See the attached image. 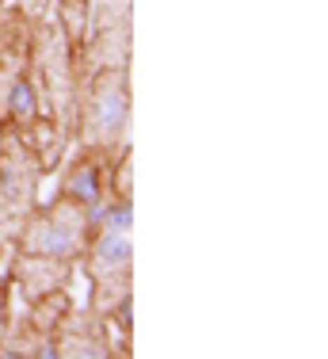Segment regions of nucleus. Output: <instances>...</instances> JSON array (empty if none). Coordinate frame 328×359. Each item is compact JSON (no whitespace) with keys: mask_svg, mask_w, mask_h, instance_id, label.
I'll return each mask as SVG.
<instances>
[{"mask_svg":"<svg viewBox=\"0 0 328 359\" xmlns=\"http://www.w3.org/2000/svg\"><path fill=\"white\" fill-rule=\"evenodd\" d=\"M54 344H57V359H107V355H115L107 318L96 313L92 306L69 310L65 318L57 321Z\"/></svg>","mask_w":328,"mask_h":359,"instance_id":"9","label":"nucleus"},{"mask_svg":"<svg viewBox=\"0 0 328 359\" xmlns=\"http://www.w3.org/2000/svg\"><path fill=\"white\" fill-rule=\"evenodd\" d=\"M130 69H96L81 81V107H76V142L96 145L115 157L130 145Z\"/></svg>","mask_w":328,"mask_h":359,"instance_id":"2","label":"nucleus"},{"mask_svg":"<svg viewBox=\"0 0 328 359\" xmlns=\"http://www.w3.org/2000/svg\"><path fill=\"white\" fill-rule=\"evenodd\" d=\"M31 76L46 115L62 126L69 142H76V107H81L84 73L81 57H76V42H69L50 15L34 20L31 27Z\"/></svg>","mask_w":328,"mask_h":359,"instance_id":"1","label":"nucleus"},{"mask_svg":"<svg viewBox=\"0 0 328 359\" xmlns=\"http://www.w3.org/2000/svg\"><path fill=\"white\" fill-rule=\"evenodd\" d=\"M8 279H12V290L23 306L34 302L42 294H54V290L73 287L76 264L73 260H54V256H31V252H8L4 256Z\"/></svg>","mask_w":328,"mask_h":359,"instance_id":"8","label":"nucleus"},{"mask_svg":"<svg viewBox=\"0 0 328 359\" xmlns=\"http://www.w3.org/2000/svg\"><path fill=\"white\" fill-rule=\"evenodd\" d=\"M76 57H81V73L130 69L134 0H84V35Z\"/></svg>","mask_w":328,"mask_h":359,"instance_id":"4","label":"nucleus"},{"mask_svg":"<svg viewBox=\"0 0 328 359\" xmlns=\"http://www.w3.org/2000/svg\"><path fill=\"white\" fill-rule=\"evenodd\" d=\"M42 180H46V168L39 165V157L27 149L20 134L4 126V145H0V256L12 252L23 222L39 207Z\"/></svg>","mask_w":328,"mask_h":359,"instance_id":"3","label":"nucleus"},{"mask_svg":"<svg viewBox=\"0 0 328 359\" xmlns=\"http://www.w3.org/2000/svg\"><path fill=\"white\" fill-rule=\"evenodd\" d=\"M0 145H4V118H0Z\"/></svg>","mask_w":328,"mask_h":359,"instance_id":"13","label":"nucleus"},{"mask_svg":"<svg viewBox=\"0 0 328 359\" xmlns=\"http://www.w3.org/2000/svg\"><path fill=\"white\" fill-rule=\"evenodd\" d=\"M76 271L92 283V298L88 306L96 313L107 318L123 298L130 294V279H134V241L130 233H118V229H96L84 245Z\"/></svg>","mask_w":328,"mask_h":359,"instance_id":"6","label":"nucleus"},{"mask_svg":"<svg viewBox=\"0 0 328 359\" xmlns=\"http://www.w3.org/2000/svg\"><path fill=\"white\" fill-rule=\"evenodd\" d=\"M31 27H34V20L15 12L12 4L0 8V107H4L8 88L31 65Z\"/></svg>","mask_w":328,"mask_h":359,"instance_id":"10","label":"nucleus"},{"mask_svg":"<svg viewBox=\"0 0 328 359\" xmlns=\"http://www.w3.org/2000/svg\"><path fill=\"white\" fill-rule=\"evenodd\" d=\"M4 4H8V0H0V8H4Z\"/></svg>","mask_w":328,"mask_h":359,"instance_id":"14","label":"nucleus"},{"mask_svg":"<svg viewBox=\"0 0 328 359\" xmlns=\"http://www.w3.org/2000/svg\"><path fill=\"white\" fill-rule=\"evenodd\" d=\"M57 199H69L76 207L92 210L111 195V153L96 149V145H81L73 142L69 153L57 165Z\"/></svg>","mask_w":328,"mask_h":359,"instance_id":"7","label":"nucleus"},{"mask_svg":"<svg viewBox=\"0 0 328 359\" xmlns=\"http://www.w3.org/2000/svg\"><path fill=\"white\" fill-rule=\"evenodd\" d=\"M96 233L92 229V218L84 207L69 199H50L39 203L31 210V218L23 222L20 237H15L12 252H31V256H54V260H81L88 237Z\"/></svg>","mask_w":328,"mask_h":359,"instance_id":"5","label":"nucleus"},{"mask_svg":"<svg viewBox=\"0 0 328 359\" xmlns=\"http://www.w3.org/2000/svg\"><path fill=\"white\" fill-rule=\"evenodd\" d=\"M111 195L134 199V153H130V145L111 157Z\"/></svg>","mask_w":328,"mask_h":359,"instance_id":"11","label":"nucleus"},{"mask_svg":"<svg viewBox=\"0 0 328 359\" xmlns=\"http://www.w3.org/2000/svg\"><path fill=\"white\" fill-rule=\"evenodd\" d=\"M8 4H12L15 12H23L27 20H42V15H50V4H54V0H8Z\"/></svg>","mask_w":328,"mask_h":359,"instance_id":"12","label":"nucleus"}]
</instances>
